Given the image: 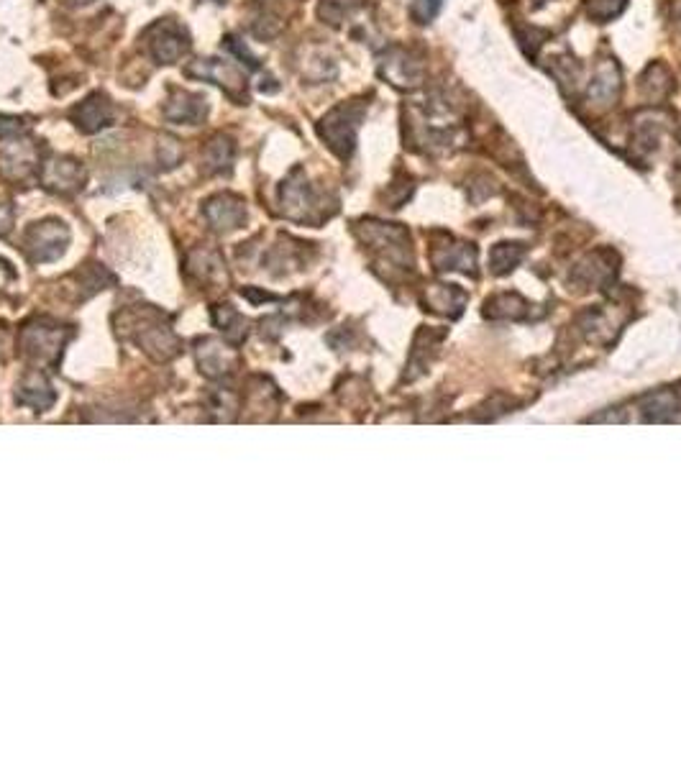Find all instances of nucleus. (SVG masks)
Wrapping results in <instances>:
<instances>
[{
  "label": "nucleus",
  "instance_id": "1",
  "mask_svg": "<svg viewBox=\"0 0 681 768\" xmlns=\"http://www.w3.org/2000/svg\"><path fill=\"white\" fill-rule=\"evenodd\" d=\"M402 131L408 149L415 152H449L466 141L459 103L443 90L418 105H405Z\"/></svg>",
  "mask_w": 681,
  "mask_h": 768
},
{
  "label": "nucleus",
  "instance_id": "2",
  "mask_svg": "<svg viewBox=\"0 0 681 768\" xmlns=\"http://www.w3.org/2000/svg\"><path fill=\"white\" fill-rule=\"evenodd\" d=\"M116 320H121L118 333H121L123 338H131V341H134L139 349H144L154 361H169L180 354V338L169 328L164 313H159L152 305H136V308L121 310V313L116 315Z\"/></svg>",
  "mask_w": 681,
  "mask_h": 768
},
{
  "label": "nucleus",
  "instance_id": "3",
  "mask_svg": "<svg viewBox=\"0 0 681 768\" xmlns=\"http://www.w3.org/2000/svg\"><path fill=\"white\" fill-rule=\"evenodd\" d=\"M351 231L356 233V239H359L361 244L374 251L379 264L400 269V272H410V269H413V239H410V231L405 226L364 218V221H356Z\"/></svg>",
  "mask_w": 681,
  "mask_h": 768
},
{
  "label": "nucleus",
  "instance_id": "4",
  "mask_svg": "<svg viewBox=\"0 0 681 768\" xmlns=\"http://www.w3.org/2000/svg\"><path fill=\"white\" fill-rule=\"evenodd\" d=\"M369 103L364 98L344 100L338 103L336 108L326 113V116L318 121V136L323 139V144L336 154L338 159H349L356 149V136H359V128L364 116H367Z\"/></svg>",
  "mask_w": 681,
  "mask_h": 768
},
{
  "label": "nucleus",
  "instance_id": "5",
  "mask_svg": "<svg viewBox=\"0 0 681 768\" xmlns=\"http://www.w3.org/2000/svg\"><path fill=\"white\" fill-rule=\"evenodd\" d=\"M379 77L397 90H420L428 80V62L423 54L405 44H392L377 54Z\"/></svg>",
  "mask_w": 681,
  "mask_h": 768
},
{
  "label": "nucleus",
  "instance_id": "6",
  "mask_svg": "<svg viewBox=\"0 0 681 768\" xmlns=\"http://www.w3.org/2000/svg\"><path fill=\"white\" fill-rule=\"evenodd\" d=\"M280 205L285 218L295 223H321L323 218L331 216V210L323 205V195L310 185L300 167L282 182Z\"/></svg>",
  "mask_w": 681,
  "mask_h": 768
},
{
  "label": "nucleus",
  "instance_id": "7",
  "mask_svg": "<svg viewBox=\"0 0 681 768\" xmlns=\"http://www.w3.org/2000/svg\"><path fill=\"white\" fill-rule=\"evenodd\" d=\"M70 333L72 331H67L65 326H59L54 320L34 318L18 333V351L29 361H34L36 367L54 364L65 349Z\"/></svg>",
  "mask_w": 681,
  "mask_h": 768
},
{
  "label": "nucleus",
  "instance_id": "8",
  "mask_svg": "<svg viewBox=\"0 0 681 768\" xmlns=\"http://www.w3.org/2000/svg\"><path fill=\"white\" fill-rule=\"evenodd\" d=\"M39 146L26 136V131L0 136V175L8 182H26L39 177Z\"/></svg>",
  "mask_w": 681,
  "mask_h": 768
},
{
  "label": "nucleus",
  "instance_id": "9",
  "mask_svg": "<svg viewBox=\"0 0 681 768\" xmlns=\"http://www.w3.org/2000/svg\"><path fill=\"white\" fill-rule=\"evenodd\" d=\"M623 95V70L617 59L600 57L594 64V75L587 82V93H584V103L592 108L594 113L612 111Z\"/></svg>",
  "mask_w": 681,
  "mask_h": 768
},
{
  "label": "nucleus",
  "instance_id": "10",
  "mask_svg": "<svg viewBox=\"0 0 681 768\" xmlns=\"http://www.w3.org/2000/svg\"><path fill=\"white\" fill-rule=\"evenodd\" d=\"M70 239V228L62 221H41L24 233V251L34 264L54 262L65 254Z\"/></svg>",
  "mask_w": 681,
  "mask_h": 768
},
{
  "label": "nucleus",
  "instance_id": "11",
  "mask_svg": "<svg viewBox=\"0 0 681 768\" xmlns=\"http://www.w3.org/2000/svg\"><path fill=\"white\" fill-rule=\"evenodd\" d=\"M431 262L436 272H461L474 277L479 264V249L469 241L454 239L449 233H438V239L431 246Z\"/></svg>",
  "mask_w": 681,
  "mask_h": 768
},
{
  "label": "nucleus",
  "instance_id": "12",
  "mask_svg": "<svg viewBox=\"0 0 681 768\" xmlns=\"http://www.w3.org/2000/svg\"><path fill=\"white\" fill-rule=\"evenodd\" d=\"M146 49L157 62L162 64H175L190 52V36L182 29L180 24H175L172 18H164L157 21L154 26H149L144 34Z\"/></svg>",
  "mask_w": 681,
  "mask_h": 768
},
{
  "label": "nucleus",
  "instance_id": "13",
  "mask_svg": "<svg viewBox=\"0 0 681 768\" xmlns=\"http://www.w3.org/2000/svg\"><path fill=\"white\" fill-rule=\"evenodd\" d=\"M617 267H620V256L612 249L589 251L584 259H579L577 267L571 269V285L582 290H605L615 282Z\"/></svg>",
  "mask_w": 681,
  "mask_h": 768
},
{
  "label": "nucleus",
  "instance_id": "14",
  "mask_svg": "<svg viewBox=\"0 0 681 768\" xmlns=\"http://www.w3.org/2000/svg\"><path fill=\"white\" fill-rule=\"evenodd\" d=\"M669 121V113L648 105L646 111H641L633 118V126H630V149H635L641 159L653 157V154L661 149V144H664V136L666 131H669Z\"/></svg>",
  "mask_w": 681,
  "mask_h": 768
},
{
  "label": "nucleus",
  "instance_id": "15",
  "mask_svg": "<svg viewBox=\"0 0 681 768\" xmlns=\"http://www.w3.org/2000/svg\"><path fill=\"white\" fill-rule=\"evenodd\" d=\"M85 177H88L85 167L72 157H52L47 162H41L39 169L41 185L52 192H62V195L80 190L85 185Z\"/></svg>",
  "mask_w": 681,
  "mask_h": 768
},
{
  "label": "nucleus",
  "instance_id": "16",
  "mask_svg": "<svg viewBox=\"0 0 681 768\" xmlns=\"http://www.w3.org/2000/svg\"><path fill=\"white\" fill-rule=\"evenodd\" d=\"M203 216L210 223V228H216L221 233H231L244 226L246 205L239 195L218 192V195H213V198L203 203Z\"/></svg>",
  "mask_w": 681,
  "mask_h": 768
},
{
  "label": "nucleus",
  "instance_id": "17",
  "mask_svg": "<svg viewBox=\"0 0 681 768\" xmlns=\"http://www.w3.org/2000/svg\"><path fill=\"white\" fill-rule=\"evenodd\" d=\"M187 75L200 77V80H213L216 85H221L231 98H244L246 75L233 62H223V59H200V62L187 67Z\"/></svg>",
  "mask_w": 681,
  "mask_h": 768
},
{
  "label": "nucleus",
  "instance_id": "18",
  "mask_svg": "<svg viewBox=\"0 0 681 768\" xmlns=\"http://www.w3.org/2000/svg\"><path fill=\"white\" fill-rule=\"evenodd\" d=\"M239 356L228 344L218 338H200L198 341V367L205 377L223 379L236 372Z\"/></svg>",
  "mask_w": 681,
  "mask_h": 768
},
{
  "label": "nucleus",
  "instance_id": "19",
  "mask_svg": "<svg viewBox=\"0 0 681 768\" xmlns=\"http://www.w3.org/2000/svg\"><path fill=\"white\" fill-rule=\"evenodd\" d=\"M70 116L82 134H98V131L111 126L116 111H113V103L105 95L93 93L90 98L82 100L80 105H75Z\"/></svg>",
  "mask_w": 681,
  "mask_h": 768
},
{
  "label": "nucleus",
  "instance_id": "20",
  "mask_svg": "<svg viewBox=\"0 0 681 768\" xmlns=\"http://www.w3.org/2000/svg\"><path fill=\"white\" fill-rule=\"evenodd\" d=\"M676 90L674 72L664 62H651L638 77V93L646 100V105H664Z\"/></svg>",
  "mask_w": 681,
  "mask_h": 768
},
{
  "label": "nucleus",
  "instance_id": "21",
  "mask_svg": "<svg viewBox=\"0 0 681 768\" xmlns=\"http://www.w3.org/2000/svg\"><path fill=\"white\" fill-rule=\"evenodd\" d=\"M164 118L169 123H182V126H198L208 116V103L200 93H187V90H175L164 103Z\"/></svg>",
  "mask_w": 681,
  "mask_h": 768
},
{
  "label": "nucleus",
  "instance_id": "22",
  "mask_svg": "<svg viewBox=\"0 0 681 768\" xmlns=\"http://www.w3.org/2000/svg\"><path fill=\"white\" fill-rule=\"evenodd\" d=\"M16 402L18 405H26V408H34L36 413H44L57 402V392H54L52 382L44 372L39 369H31L24 374L21 384L16 390Z\"/></svg>",
  "mask_w": 681,
  "mask_h": 768
},
{
  "label": "nucleus",
  "instance_id": "23",
  "mask_svg": "<svg viewBox=\"0 0 681 768\" xmlns=\"http://www.w3.org/2000/svg\"><path fill=\"white\" fill-rule=\"evenodd\" d=\"M187 272L195 280L210 285V282H226V264L216 249H195L187 256Z\"/></svg>",
  "mask_w": 681,
  "mask_h": 768
},
{
  "label": "nucleus",
  "instance_id": "24",
  "mask_svg": "<svg viewBox=\"0 0 681 768\" xmlns=\"http://www.w3.org/2000/svg\"><path fill=\"white\" fill-rule=\"evenodd\" d=\"M423 305L428 310H433V313L459 318L466 305V292L454 285H433L428 287V292L423 295Z\"/></svg>",
  "mask_w": 681,
  "mask_h": 768
},
{
  "label": "nucleus",
  "instance_id": "25",
  "mask_svg": "<svg viewBox=\"0 0 681 768\" xmlns=\"http://www.w3.org/2000/svg\"><path fill=\"white\" fill-rule=\"evenodd\" d=\"M236 157V146L228 136H216L210 139L203 149V169L208 175H228Z\"/></svg>",
  "mask_w": 681,
  "mask_h": 768
},
{
  "label": "nucleus",
  "instance_id": "26",
  "mask_svg": "<svg viewBox=\"0 0 681 768\" xmlns=\"http://www.w3.org/2000/svg\"><path fill=\"white\" fill-rule=\"evenodd\" d=\"M546 67L548 72H551L553 77H556V82L561 85V90L564 93H571V90H577L579 88V82H582V62H579L577 57L571 52H561V54H553V57L546 59Z\"/></svg>",
  "mask_w": 681,
  "mask_h": 768
},
{
  "label": "nucleus",
  "instance_id": "27",
  "mask_svg": "<svg viewBox=\"0 0 681 768\" xmlns=\"http://www.w3.org/2000/svg\"><path fill=\"white\" fill-rule=\"evenodd\" d=\"M525 254H528V246L520 244V241H500V244H495L492 251H489V267H492V274L507 277V274L523 262Z\"/></svg>",
  "mask_w": 681,
  "mask_h": 768
},
{
  "label": "nucleus",
  "instance_id": "28",
  "mask_svg": "<svg viewBox=\"0 0 681 768\" xmlns=\"http://www.w3.org/2000/svg\"><path fill=\"white\" fill-rule=\"evenodd\" d=\"M528 313V303L523 300V295L518 292H500V295H492L484 303V315L487 318H523Z\"/></svg>",
  "mask_w": 681,
  "mask_h": 768
},
{
  "label": "nucleus",
  "instance_id": "29",
  "mask_svg": "<svg viewBox=\"0 0 681 768\" xmlns=\"http://www.w3.org/2000/svg\"><path fill=\"white\" fill-rule=\"evenodd\" d=\"M364 8V0H321L318 6V18L328 26L346 24V18L356 16Z\"/></svg>",
  "mask_w": 681,
  "mask_h": 768
},
{
  "label": "nucleus",
  "instance_id": "30",
  "mask_svg": "<svg viewBox=\"0 0 681 768\" xmlns=\"http://www.w3.org/2000/svg\"><path fill=\"white\" fill-rule=\"evenodd\" d=\"M213 320H216V326L226 333V338L231 344H241L246 338V318L241 313L231 308V305H218L213 310Z\"/></svg>",
  "mask_w": 681,
  "mask_h": 768
},
{
  "label": "nucleus",
  "instance_id": "31",
  "mask_svg": "<svg viewBox=\"0 0 681 768\" xmlns=\"http://www.w3.org/2000/svg\"><path fill=\"white\" fill-rule=\"evenodd\" d=\"M643 418L646 420H669L674 418L679 405H676V397L671 392H651V395L643 397L641 402Z\"/></svg>",
  "mask_w": 681,
  "mask_h": 768
},
{
  "label": "nucleus",
  "instance_id": "32",
  "mask_svg": "<svg viewBox=\"0 0 681 768\" xmlns=\"http://www.w3.org/2000/svg\"><path fill=\"white\" fill-rule=\"evenodd\" d=\"M303 75L313 82H326V80H333V77L338 75V67L331 57H326L323 52H315V54H310L308 62H305Z\"/></svg>",
  "mask_w": 681,
  "mask_h": 768
},
{
  "label": "nucleus",
  "instance_id": "33",
  "mask_svg": "<svg viewBox=\"0 0 681 768\" xmlns=\"http://www.w3.org/2000/svg\"><path fill=\"white\" fill-rule=\"evenodd\" d=\"M628 8V0H587V16L597 24H610Z\"/></svg>",
  "mask_w": 681,
  "mask_h": 768
},
{
  "label": "nucleus",
  "instance_id": "34",
  "mask_svg": "<svg viewBox=\"0 0 681 768\" xmlns=\"http://www.w3.org/2000/svg\"><path fill=\"white\" fill-rule=\"evenodd\" d=\"M443 0H413L410 3V18L418 26H431L436 16L441 13Z\"/></svg>",
  "mask_w": 681,
  "mask_h": 768
},
{
  "label": "nucleus",
  "instance_id": "35",
  "mask_svg": "<svg viewBox=\"0 0 681 768\" xmlns=\"http://www.w3.org/2000/svg\"><path fill=\"white\" fill-rule=\"evenodd\" d=\"M180 159H182L180 141L172 139V136H164V139L159 141V162L164 164V169H172L180 164Z\"/></svg>",
  "mask_w": 681,
  "mask_h": 768
},
{
  "label": "nucleus",
  "instance_id": "36",
  "mask_svg": "<svg viewBox=\"0 0 681 768\" xmlns=\"http://www.w3.org/2000/svg\"><path fill=\"white\" fill-rule=\"evenodd\" d=\"M16 221V210L11 203H0V236H8Z\"/></svg>",
  "mask_w": 681,
  "mask_h": 768
},
{
  "label": "nucleus",
  "instance_id": "37",
  "mask_svg": "<svg viewBox=\"0 0 681 768\" xmlns=\"http://www.w3.org/2000/svg\"><path fill=\"white\" fill-rule=\"evenodd\" d=\"M6 349H8V331L3 326H0V359H3Z\"/></svg>",
  "mask_w": 681,
  "mask_h": 768
},
{
  "label": "nucleus",
  "instance_id": "38",
  "mask_svg": "<svg viewBox=\"0 0 681 768\" xmlns=\"http://www.w3.org/2000/svg\"><path fill=\"white\" fill-rule=\"evenodd\" d=\"M546 3H551V0H533V8H543Z\"/></svg>",
  "mask_w": 681,
  "mask_h": 768
},
{
  "label": "nucleus",
  "instance_id": "39",
  "mask_svg": "<svg viewBox=\"0 0 681 768\" xmlns=\"http://www.w3.org/2000/svg\"><path fill=\"white\" fill-rule=\"evenodd\" d=\"M75 3H82V6H85V3H93V0H75Z\"/></svg>",
  "mask_w": 681,
  "mask_h": 768
},
{
  "label": "nucleus",
  "instance_id": "40",
  "mask_svg": "<svg viewBox=\"0 0 681 768\" xmlns=\"http://www.w3.org/2000/svg\"><path fill=\"white\" fill-rule=\"evenodd\" d=\"M679 141H681V128H679Z\"/></svg>",
  "mask_w": 681,
  "mask_h": 768
},
{
  "label": "nucleus",
  "instance_id": "41",
  "mask_svg": "<svg viewBox=\"0 0 681 768\" xmlns=\"http://www.w3.org/2000/svg\"><path fill=\"white\" fill-rule=\"evenodd\" d=\"M216 3H223V0H216Z\"/></svg>",
  "mask_w": 681,
  "mask_h": 768
}]
</instances>
